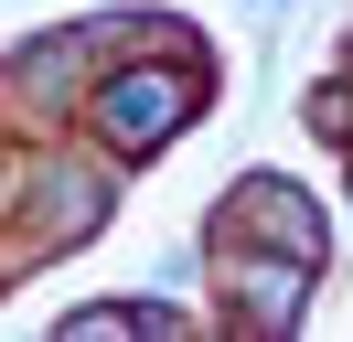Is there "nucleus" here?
I'll use <instances>...</instances> for the list:
<instances>
[{
  "label": "nucleus",
  "mask_w": 353,
  "mask_h": 342,
  "mask_svg": "<svg viewBox=\"0 0 353 342\" xmlns=\"http://www.w3.org/2000/svg\"><path fill=\"white\" fill-rule=\"evenodd\" d=\"M182 107H193V75H182V64H139V75H108V86H97L108 150H161Z\"/></svg>",
  "instance_id": "1"
}]
</instances>
